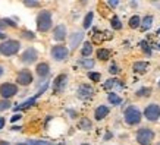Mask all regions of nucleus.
Here are the masks:
<instances>
[{
  "mask_svg": "<svg viewBox=\"0 0 160 145\" xmlns=\"http://www.w3.org/2000/svg\"><path fill=\"white\" fill-rule=\"evenodd\" d=\"M52 28V13L50 10H41L37 16V29L40 32H47Z\"/></svg>",
  "mask_w": 160,
  "mask_h": 145,
  "instance_id": "obj_1",
  "label": "nucleus"
},
{
  "mask_svg": "<svg viewBox=\"0 0 160 145\" xmlns=\"http://www.w3.org/2000/svg\"><path fill=\"white\" fill-rule=\"evenodd\" d=\"M123 119H125V122L128 125L134 126V125H138L141 122L142 114H141V111L138 110L135 106H129L125 110V113H123Z\"/></svg>",
  "mask_w": 160,
  "mask_h": 145,
  "instance_id": "obj_2",
  "label": "nucleus"
},
{
  "mask_svg": "<svg viewBox=\"0 0 160 145\" xmlns=\"http://www.w3.org/2000/svg\"><path fill=\"white\" fill-rule=\"evenodd\" d=\"M21 48V43L16 40H6L0 44V53L3 56H13L19 51Z\"/></svg>",
  "mask_w": 160,
  "mask_h": 145,
  "instance_id": "obj_3",
  "label": "nucleus"
},
{
  "mask_svg": "<svg viewBox=\"0 0 160 145\" xmlns=\"http://www.w3.org/2000/svg\"><path fill=\"white\" fill-rule=\"evenodd\" d=\"M137 142L140 145H151L154 139V132L148 129V128H141L137 132Z\"/></svg>",
  "mask_w": 160,
  "mask_h": 145,
  "instance_id": "obj_4",
  "label": "nucleus"
},
{
  "mask_svg": "<svg viewBox=\"0 0 160 145\" xmlns=\"http://www.w3.org/2000/svg\"><path fill=\"white\" fill-rule=\"evenodd\" d=\"M144 116H146L147 120L150 122H157L160 119V106L159 104H148L146 107V110H144Z\"/></svg>",
  "mask_w": 160,
  "mask_h": 145,
  "instance_id": "obj_5",
  "label": "nucleus"
},
{
  "mask_svg": "<svg viewBox=\"0 0 160 145\" xmlns=\"http://www.w3.org/2000/svg\"><path fill=\"white\" fill-rule=\"evenodd\" d=\"M69 56V50L68 47H65L62 44H59V46H54L52 48V57L56 60V62H63V60H66Z\"/></svg>",
  "mask_w": 160,
  "mask_h": 145,
  "instance_id": "obj_6",
  "label": "nucleus"
},
{
  "mask_svg": "<svg viewBox=\"0 0 160 145\" xmlns=\"http://www.w3.org/2000/svg\"><path fill=\"white\" fill-rule=\"evenodd\" d=\"M18 94V87L15 84H10V82H5L0 85V95L2 98L5 100H9L10 97H13Z\"/></svg>",
  "mask_w": 160,
  "mask_h": 145,
  "instance_id": "obj_7",
  "label": "nucleus"
},
{
  "mask_svg": "<svg viewBox=\"0 0 160 145\" xmlns=\"http://www.w3.org/2000/svg\"><path fill=\"white\" fill-rule=\"evenodd\" d=\"M32 81H34L32 79V73L29 72L28 69H22L16 75V82L19 84V85H22V87H27L29 84H32Z\"/></svg>",
  "mask_w": 160,
  "mask_h": 145,
  "instance_id": "obj_8",
  "label": "nucleus"
},
{
  "mask_svg": "<svg viewBox=\"0 0 160 145\" xmlns=\"http://www.w3.org/2000/svg\"><path fill=\"white\" fill-rule=\"evenodd\" d=\"M37 59H38L37 50H35L34 47H29L22 53V56H21V62L25 63V65H31V63H34Z\"/></svg>",
  "mask_w": 160,
  "mask_h": 145,
  "instance_id": "obj_9",
  "label": "nucleus"
},
{
  "mask_svg": "<svg viewBox=\"0 0 160 145\" xmlns=\"http://www.w3.org/2000/svg\"><path fill=\"white\" fill-rule=\"evenodd\" d=\"M66 84H68V76H66L65 73L56 76V79H54V82H53V91L58 92V94L62 92L63 89H65V87H66Z\"/></svg>",
  "mask_w": 160,
  "mask_h": 145,
  "instance_id": "obj_10",
  "label": "nucleus"
},
{
  "mask_svg": "<svg viewBox=\"0 0 160 145\" xmlns=\"http://www.w3.org/2000/svg\"><path fill=\"white\" fill-rule=\"evenodd\" d=\"M92 94H94V89H92V87L88 85V84H82V85H79V88H78V97L82 98V100L91 98Z\"/></svg>",
  "mask_w": 160,
  "mask_h": 145,
  "instance_id": "obj_11",
  "label": "nucleus"
},
{
  "mask_svg": "<svg viewBox=\"0 0 160 145\" xmlns=\"http://www.w3.org/2000/svg\"><path fill=\"white\" fill-rule=\"evenodd\" d=\"M82 40H84V32H81V31H77V32L71 34V37H69V46H71V48L75 50L79 44L82 43Z\"/></svg>",
  "mask_w": 160,
  "mask_h": 145,
  "instance_id": "obj_12",
  "label": "nucleus"
},
{
  "mask_svg": "<svg viewBox=\"0 0 160 145\" xmlns=\"http://www.w3.org/2000/svg\"><path fill=\"white\" fill-rule=\"evenodd\" d=\"M53 38L56 41H63V40L66 38V27L65 25H58L53 29Z\"/></svg>",
  "mask_w": 160,
  "mask_h": 145,
  "instance_id": "obj_13",
  "label": "nucleus"
},
{
  "mask_svg": "<svg viewBox=\"0 0 160 145\" xmlns=\"http://www.w3.org/2000/svg\"><path fill=\"white\" fill-rule=\"evenodd\" d=\"M35 72H37V75H38L40 78H46V76H49V73H50V66L47 65V63H38L37 65V68H35Z\"/></svg>",
  "mask_w": 160,
  "mask_h": 145,
  "instance_id": "obj_14",
  "label": "nucleus"
},
{
  "mask_svg": "<svg viewBox=\"0 0 160 145\" xmlns=\"http://www.w3.org/2000/svg\"><path fill=\"white\" fill-rule=\"evenodd\" d=\"M109 107L107 106H98L94 111V117H96V120H103L106 116H109Z\"/></svg>",
  "mask_w": 160,
  "mask_h": 145,
  "instance_id": "obj_15",
  "label": "nucleus"
},
{
  "mask_svg": "<svg viewBox=\"0 0 160 145\" xmlns=\"http://www.w3.org/2000/svg\"><path fill=\"white\" fill-rule=\"evenodd\" d=\"M148 68H150V63L148 62H135L134 66H132V70L135 73H144Z\"/></svg>",
  "mask_w": 160,
  "mask_h": 145,
  "instance_id": "obj_16",
  "label": "nucleus"
},
{
  "mask_svg": "<svg viewBox=\"0 0 160 145\" xmlns=\"http://www.w3.org/2000/svg\"><path fill=\"white\" fill-rule=\"evenodd\" d=\"M113 87L122 88V87H123V84H122L119 79H116V78H110V79H107L106 82H104V85H103V88H104V89H110V88H113Z\"/></svg>",
  "mask_w": 160,
  "mask_h": 145,
  "instance_id": "obj_17",
  "label": "nucleus"
},
{
  "mask_svg": "<svg viewBox=\"0 0 160 145\" xmlns=\"http://www.w3.org/2000/svg\"><path fill=\"white\" fill-rule=\"evenodd\" d=\"M153 16L151 15H147L144 19L141 21V28H142V31H148V29L151 28V25H153Z\"/></svg>",
  "mask_w": 160,
  "mask_h": 145,
  "instance_id": "obj_18",
  "label": "nucleus"
},
{
  "mask_svg": "<svg viewBox=\"0 0 160 145\" xmlns=\"http://www.w3.org/2000/svg\"><path fill=\"white\" fill-rule=\"evenodd\" d=\"M92 53V44L91 43H84L82 50H81V54L84 56V59H88Z\"/></svg>",
  "mask_w": 160,
  "mask_h": 145,
  "instance_id": "obj_19",
  "label": "nucleus"
},
{
  "mask_svg": "<svg viewBox=\"0 0 160 145\" xmlns=\"http://www.w3.org/2000/svg\"><path fill=\"white\" fill-rule=\"evenodd\" d=\"M107 100H109V103H110V104H113V106H119V104L122 103V98L118 95V94H115V92H109Z\"/></svg>",
  "mask_w": 160,
  "mask_h": 145,
  "instance_id": "obj_20",
  "label": "nucleus"
},
{
  "mask_svg": "<svg viewBox=\"0 0 160 145\" xmlns=\"http://www.w3.org/2000/svg\"><path fill=\"white\" fill-rule=\"evenodd\" d=\"M129 27H131L132 29L140 28V27H141V18L138 16V15H134V16H131V18H129Z\"/></svg>",
  "mask_w": 160,
  "mask_h": 145,
  "instance_id": "obj_21",
  "label": "nucleus"
},
{
  "mask_svg": "<svg viewBox=\"0 0 160 145\" xmlns=\"http://www.w3.org/2000/svg\"><path fill=\"white\" fill-rule=\"evenodd\" d=\"M97 57L100 59V60H107V59L110 57V50H107V48H98Z\"/></svg>",
  "mask_w": 160,
  "mask_h": 145,
  "instance_id": "obj_22",
  "label": "nucleus"
},
{
  "mask_svg": "<svg viewBox=\"0 0 160 145\" xmlns=\"http://www.w3.org/2000/svg\"><path fill=\"white\" fill-rule=\"evenodd\" d=\"M79 128H81L82 131H90V129L92 128L91 120H90V119H87V117H82V119H81V122H79Z\"/></svg>",
  "mask_w": 160,
  "mask_h": 145,
  "instance_id": "obj_23",
  "label": "nucleus"
},
{
  "mask_svg": "<svg viewBox=\"0 0 160 145\" xmlns=\"http://www.w3.org/2000/svg\"><path fill=\"white\" fill-rule=\"evenodd\" d=\"M92 18H94V13L92 12H88L87 16H85V19H84V28L87 29L91 27V22H92Z\"/></svg>",
  "mask_w": 160,
  "mask_h": 145,
  "instance_id": "obj_24",
  "label": "nucleus"
},
{
  "mask_svg": "<svg viewBox=\"0 0 160 145\" xmlns=\"http://www.w3.org/2000/svg\"><path fill=\"white\" fill-rule=\"evenodd\" d=\"M110 25H112V28L113 29H121L122 28V22H121V19H119L118 16H113V18H112Z\"/></svg>",
  "mask_w": 160,
  "mask_h": 145,
  "instance_id": "obj_25",
  "label": "nucleus"
},
{
  "mask_svg": "<svg viewBox=\"0 0 160 145\" xmlns=\"http://www.w3.org/2000/svg\"><path fill=\"white\" fill-rule=\"evenodd\" d=\"M79 63H81L85 69H92L94 68V60H92V59H82Z\"/></svg>",
  "mask_w": 160,
  "mask_h": 145,
  "instance_id": "obj_26",
  "label": "nucleus"
},
{
  "mask_svg": "<svg viewBox=\"0 0 160 145\" xmlns=\"http://www.w3.org/2000/svg\"><path fill=\"white\" fill-rule=\"evenodd\" d=\"M137 95L138 97H150L151 95V88H141L137 91Z\"/></svg>",
  "mask_w": 160,
  "mask_h": 145,
  "instance_id": "obj_27",
  "label": "nucleus"
},
{
  "mask_svg": "<svg viewBox=\"0 0 160 145\" xmlns=\"http://www.w3.org/2000/svg\"><path fill=\"white\" fill-rule=\"evenodd\" d=\"M88 78H90L91 81H94V82H98L100 78H102V75L97 73V72H88Z\"/></svg>",
  "mask_w": 160,
  "mask_h": 145,
  "instance_id": "obj_28",
  "label": "nucleus"
},
{
  "mask_svg": "<svg viewBox=\"0 0 160 145\" xmlns=\"http://www.w3.org/2000/svg\"><path fill=\"white\" fill-rule=\"evenodd\" d=\"M8 109H10V101L9 100H2L0 101V111H5Z\"/></svg>",
  "mask_w": 160,
  "mask_h": 145,
  "instance_id": "obj_29",
  "label": "nucleus"
},
{
  "mask_svg": "<svg viewBox=\"0 0 160 145\" xmlns=\"http://www.w3.org/2000/svg\"><path fill=\"white\" fill-rule=\"evenodd\" d=\"M28 145H53V144H50L47 141H29Z\"/></svg>",
  "mask_w": 160,
  "mask_h": 145,
  "instance_id": "obj_30",
  "label": "nucleus"
},
{
  "mask_svg": "<svg viewBox=\"0 0 160 145\" xmlns=\"http://www.w3.org/2000/svg\"><path fill=\"white\" fill-rule=\"evenodd\" d=\"M22 37H24V38H27V40H34L35 38V35L32 34L31 31H24V32H22Z\"/></svg>",
  "mask_w": 160,
  "mask_h": 145,
  "instance_id": "obj_31",
  "label": "nucleus"
},
{
  "mask_svg": "<svg viewBox=\"0 0 160 145\" xmlns=\"http://www.w3.org/2000/svg\"><path fill=\"white\" fill-rule=\"evenodd\" d=\"M109 72H110L112 75H116V73H119V68H118L116 65H112L110 68H109Z\"/></svg>",
  "mask_w": 160,
  "mask_h": 145,
  "instance_id": "obj_32",
  "label": "nucleus"
},
{
  "mask_svg": "<svg viewBox=\"0 0 160 145\" xmlns=\"http://www.w3.org/2000/svg\"><path fill=\"white\" fill-rule=\"evenodd\" d=\"M24 5L28 7H37V6H40V2H24Z\"/></svg>",
  "mask_w": 160,
  "mask_h": 145,
  "instance_id": "obj_33",
  "label": "nucleus"
},
{
  "mask_svg": "<svg viewBox=\"0 0 160 145\" xmlns=\"http://www.w3.org/2000/svg\"><path fill=\"white\" fill-rule=\"evenodd\" d=\"M3 22H5V25H9V27H16V22H13L12 19H9V18H6V19H3Z\"/></svg>",
  "mask_w": 160,
  "mask_h": 145,
  "instance_id": "obj_34",
  "label": "nucleus"
},
{
  "mask_svg": "<svg viewBox=\"0 0 160 145\" xmlns=\"http://www.w3.org/2000/svg\"><path fill=\"white\" fill-rule=\"evenodd\" d=\"M141 46H142V48H144V51H146L147 54H151V50H150V47H148V44H146L144 41L141 43Z\"/></svg>",
  "mask_w": 160,
  "mask_h": 145,
  "instance_id": "obj_35",
  "label": "nucleus"
},
{
  "mask_svg": "<svg viewBox=\"0 0 160 145\" xmlns=\"http://www.w3.org/2000/svg\"><path fill=\"white\" fill-rule=\"evenodd\" d=\"M19 119H21V114H15V116H12V119H10V120H12V123H13V122L19 120Z\"/></svg>",
  "mask_w": 160,
  "mask_h": 145,
  "instance_id": "obj_36",
  "label": "nucleus"
},
{
  "mask_svg": "<svg viewBox=\"0 0 160 145\" xmlns=\"http://www.w3.org/2000/svg\"><path fill=\"white\" fill-rule=\"evenodd\" d=\"M118 5H119V2H109V6H112V7H116Z\"/></svg>",
  "mask_w": 160,
  "mask_h": 145,
  "instance_id": "obj_37",
  "label": "nucleus"
},
{
  "mask_svg": "<svg viewBox=\"0 0 160 145\" xmlns=\"http://www.w3.org/2000/svg\"><path fill=\"white\" fill-rule=\"evenodd\" d=\"M3 126H5V119H3V117H0V129H2Z\"/></svg>",
  "mask_w": 160,
  "mask_h": 145,
  "instance_id": "obj_38",
  "label": "nucleus"
},
{
  "mask_svg": "<svg viewBox=\"0 0 160 145\" xmlns=\"http://www.w3.org/2000/svg\"><path fill=\"white\" fill-rule=\"evenodd\" d=\"M6 25H5V22H3V19H0V28H5Z\"/></svg>",
  "mask_w": 160,
  "mask_h": 145,
  "instance_id": "obj_39",
  "label": "nucleus"
},
{
  "mask_svg": "<svg viewBox=\"0 0 160 145\" xmlns=\"http://www.w3.org/2000/svg\"><path fill=\"white\" fill-rule=\"evenodd\" d=\"M0 38H2V40H5V38H6V34H3L2 31H0Z\"/></svg>",
  "mask_w": 160,
  "mask_h": 145,
  "instance_id": "obj_40",
  "label": "nucleus"
},
{
  "mask_svg": "<svg viewBox=\"0 0 160 145\" xmlns=\"http://www.w3.org/2000/svg\"><path fill=\"white\" fill-rule=\"evenodd\" d=\"M21 129V126H13V128H12V131H19Z\"/></svg>",
  "mask_w": 160,
  "mask_h": 145,
  "instance_id": "obj_41",
  "label": "nucleus"
},
{
  "mask_svg": "<svg viewBox=\"0 0 160 145\" xmlns=\"http://www.w3.org/2000/svg\"><path fill=\"white\" fill-rule=\"evenodd\" d=\"M0 145H10L9 142H6V141H0Z\"/></svg>",
  "mask_w": 160,
  "mask_h": 145,
  "instance_id": "obj_42",
  "label": "nucleus"
},
{
  "mask_svg": "<svg viewBox=\"0 0 160 145\" xmlns=\"http://www.w3.org/2000/svg\"><path fill=\"white\" fill-rule=\"evenodd\" d=\"M3 72H5V69H3V66H0V76L3 75Z\"/></svg>",
  "mask_w": 160,
  "mask_h": 145,
  "instance_id": "obj_43",
  "label": "nucleus"
},
{
  "mask_svg": "<svg viewBox=\"0 0 160 145\" xmlns=\"http://www.w3.org/2000/svg\"><path fill=\"white\" fill-rule=\"evenodd\" d=\"M110 136H112V135H110V133H106V136H104V139H106V141H107V139H109V138H110Z\"/></svg>",
  "mask_w": 160,
  "mask_h": 145,
  "instance_id": "obj_44",
  "label": "nucleus"
},
{
  "mask_svg": "<svg viewBox=\"0 0 160 145\" xmlns=\"http://www.w3.org/2000/svg\"><path fill=\"white\" fill-rule=\"evenodd\" d=\"M16 145H28V144H22V142H21V144H16Z\"/></svg>",
  "mask_w": 160,
  "mask_h": 145,
  "instance_id": "obj_45",
  "label": "nucleus"
},
{
  "mask_svg": "<svg viewBox=\"0 0 160 145\" xmlns=\"http://www.w3.org/2000/svg\"><path fill=\"white\" fill-rule=\"evenodd\" d=\"M157 34H160V29H157Z\"/></svg>",
  "mask_w": 160,
  "mask_h": 145,
  "instance_id": "obj_46",
  "label": "nucleus"
},
{
  "mask_svg": "<svg viewBox=\"0 0 160 145\" xmlns=\"http://www.w3.org/2000/svg\"><path fill=\"white\" fill-rule=\"evenodd\" d=\"M81 145H90V144H81Z\"/></svg>",
  "mask_w": 160,
  "mask_h": 145,
  "instance_id": "obj_47",
  "label": "nucleus"
},
{
  "mask_svg": "<svg viewBox=\"0 0 160 145\" xmlns=\"http://www.w3.org/2000/svg\"><path fill=\"white\" fill-rule=\"evenodd\" d=\"M157 47H159V48H160V44H159V46H157Z\"/></svg>",
  "mask_w": 160,
  "mask_h": 145,
  "instance_id": "obj_48",
  "label": "nucleus"
},
{
  "mask_svg": "<svg viewBox=\"0 0 160 145\" xmlns=\"http://www.w3.org/2000/svg\"><path fill=\"white\" fill-rule=\"evenodd\" d=\"M156 145H160V142H159V144H156Z\"/></svg>",
  "mask_w": 160,
  "mask_h": 145,
  "instance_id": "obj_49",
  "label": "nucleus"
},
{
  "mask_svg": "<svg viewBox=\"0 0 160 145\" xmlns=\"http://www.w3.org/2000/svg\"><path fill=\"white\" fill-rule=\"evenodd\" d=\"M159 87H160V81H159Z\"/></svg>",
  "mask_w": 160,
  "mask_h": 145,
  "instance_id": "obj_50",
  "label": "nucleus"
}]
</instances>
